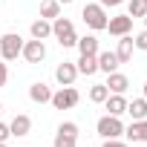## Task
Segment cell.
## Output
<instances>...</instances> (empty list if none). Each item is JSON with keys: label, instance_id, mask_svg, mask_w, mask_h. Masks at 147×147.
<instances>
[{"label": "cell", "instance_id": "10", "mask_svg": "<svg viewBox=\"0 0 147 147\" xmlns=\"http://www.w3.org/2000/svg\"><path fill=\"white\" fill-rule=\"evenodd\" d=\"M29 130H32V118H29V115H23V113H18V115L12 118V124H9V133H12L15 138L29 136Z\"/></svg>", "mask_w": 147, "mask_h": 147}, {"label": "cell", "instance_id": "7", "mask_svg": "<svg viewBox=\"0 0 147 147\" xmlns=\"http://www.w3.org/2000/svg\"><path fill=\"white\" fill-rule=\"evenodd\" d=\"M20 55L26 58V63H40V61L46 58V46H43V40L32 38V40H26V43H23Z\"/></svg>", "mask_w": 147, "mask_h": 147}, {"label": "cell", "instance_id": "18", "mask_svg": "<svg viewBox=\"0 0 147 147\" xmlns=\"http://www.w3.org/2000/svg\"><path fill=\"white\" fill-rule=\"evenodd\" d=\"M75 66H78L81 75H95V72H98V58L95 55H81Z\"/></svg>", "mask_w": 147, "mask_h": 147}, {"label": "cell", "instance_id": "11", "mask_svg": "<svg viewBox=\"0 0 147 147\" xmlns=\"http://www.w3.org/2000/svg\"><path fill=\"white\" fill-rule=\"evenodd\" d=\"M124 136H127V141H147V118L133 121L130 127H124Z\"/></svg>", "mask_w": 147, "mask_h": 147}, {"label": "cell", "instance_id": "32", "mask_svg": "<svg viewBox=\"0 0 147 147\" xmlns=\"http://www.w3.org/2000/svg\"><path fill=\"white\" fill-rule=\"evenodd\" d=\"M0 115H3V104H0Z\"/></svg>", "mask_w": 147, "mask_h": 147}, {"label": "cell", "instance_id": "19", "mask_svg": "<svg viewBox=\"0 0 147 147\" xmlns=\"http://www.w3.org/2000/svg\"><path fill=\"white\" fill-rule=\"evenodd\" d=\"M78 52L81 55H98V38L95 35H87V38H78Z\"/></svg>", "mask_w": 147, "mask_h": 147}, {"label": "cell", "instance_id": "26", "mask_svg": "<svg viewBox=\"0 0 147 147\" xmlns=\"http://www.w3.org/2000/svg\"><path fill=\"white\" fill-rule=\"evenodd\" d=\"M104 147H127V141H118V138H104Z\"/></svg>", "mask_w": 147, "mask_h": 147}, {"label": "cell", "instance_id": "30", "mask_svg": "<svg viewBox=\"0 0 147 147\" xmlns=\"http://www.w3.org/2000/svg\"><path fill=\"white\" fill-rule=\"evenodd\" d=\"M144 26H147V12H144Z\"/></svg>", "mask_w": 147, "mask_h": 147}, {"label": "cell", "instance_id": "9", "mask_svg": "<svg viewBox=\"0 0 147 147\" xmlns=\"http://www.w3.org/2000/svg\"><path fill=\"white\" fill-rule=\"evenodd\" d=\"M55 78H58L61 87H72V84H75V78H78V66L69 63V61H63V63L55 69Z\"/></svg>", "mask_w": 147, "mask_h": 147}, {"label": "cell", "instance_id": "5", "mask_svg": "<svg viewBox=\"0 0 147 147\" xmlns=\"http://www.w3.org/2000/svg\"><path fill=\"white\" fill-rule=\"evenodd\" d=\"M78 101H81V95H78L75 87H61V90L52 92V98H49V104H52L55 110H69V107H75Z\"/></svg>", "mask_w": 147, "mask_h": 147}, {"label": "cell", "instance_id": "20", "mask_svg": "<svg viewBox=\"0 0 147 147\" xmlns=\"http://www.w3.org/2000/svg\"><path fill=\"white\" fill-rule=\"evenodd\" d=\"M52 35V23L46 20V18H40V20H35L32 23V38H38V40H46Z\"/></svg>", "mask_w": 147, "mask_h": 147}, {"label": "cell", "instance_id": "15", "mask_svg": "<svg viewBox=\"0 0 147 147\" xmlns=\"http://www.w3.org/2000/svg\"><path fill=\"white\" fill-rule=\"evenodd\" d=\"M29 98H32L35 104H46V101L52 98V90H49L43 81H38V84H32V87H29Z\"/></svg>", "mask_w": 147, "mask_h": 147}, {"label": "cell", "instance_id": "29", "mask_svg": "<svg viewBox=\"0 0 147 147\" xmlns=\"http://www.w3.org/2000/svg\"><path fill=\"white\" fill-rule=\"evenodd\" d=\"M58 3H72V0H58Z\"/></svg>", "mask_w": 147, "mask_h": 147}, {"label": "cell", "instance_id": "24", "mask_svg": "<svg viewBox=\"0 0 147 147\" xmlns=\"http://www.w3.org/2000/svg\"><path fill=\"white\" fill-rule=\"evenodd\" d=\"M133 43H136V49H141V52H147V29H144V32H138V35L133 38Z\"/></svg>", "mask_w": 147, "mask_h": 147}, {"label": "cell", "instance_id": "13", "mask_svg": "<svg viewBox=\"0 0 147 147\" xmlns=\"http://www.w3.org/2000/svg\"><path fill=\"white\" fill-rule=\"evenodd\" d=\"M127 87H130L127 75H121V72H110V75H107V90H110V92L124 95V92H127Z\"/></svg>", "mask_w": 147, "mask_h": 147}, {"label": "cell", "instance_id": "12", "mask_svg": "<svg viewBox=\"0 0 147 147\" xmlns=\"http://www.w3.org/2000/svg\"><path fill=\"white\" fill-rule=\"evenodd\" d=\"M104 104H107V113H110V115H118V118H121V115L127 113V98H124V95H118V92L107 95V101H104Z\"/></svg>", "mask_w": 147, "mask_h": 147}, {"label": "cell", "instance_id": "4", "mask_svg": "<svg viewBox=\"0 0 147 147\" xmlns=\"http://www.w3.org/2000/svg\"><path fill=\"white\" fill-rule=\"evenodd\" d=\"M23 49V38L15 35V32H6L3 38H0V58L3 61H15Z\"/></svg>", "mask_w": 147, "mask_h": 147}, {"label": "cell", "instance_id": "16", "mask_svg": "<svg viewBox=\"0 0 147 147\" xmlns=\"http://www.w3.org/2000/svg\"><path fill=\"white\" fill-rule=\"evenodd\" d=\"M133 49H136V43H133V38H130V35H121V40H118V49H115V55H118V61H121V63H127V61L133 58Z\"/></svg>", "mask_w": 147, "mask_h": 147}, {"label": "cell", "instance_id": "6", "mask_svg": "<svg viewBox=\"0 0 147 147\" xmlns=\"http://www.w3.org/2000/svg\"><path fill=\"white\" fill-rule=\"evenodd\" d=\"M75 144H78V124L63 121L55 133V147H75Z\"/></svg>", "mask_w": 147, "mask_h": 147}, {"label": "cell", "instance_id": "22", "mask_svg": "<svg viewBox=\"0 0 147 147\" xmlns=\"http://www.w3.org/2000/svg\"><path fill=\"white\" fill-rule=\"evenodd\" d=\"M107 95H110L107 84H95V87L90 90V101H95V104H104V101H107Z\"/></svg>", "mask_w": 147, "mask_h": 147}, {"label": "cell", "instance_id": "34", "mask_svg": "<svg viewBox=\"0 0 147 147\" xmlns=\"http://www.w3.org/2000/svg\"><path fill=\"white\" fill-rule=\"evenodd\" d=\"M144 3H147V0H144Z\"/></svg>", "mask_w": 147, "mask_h": 147}, {"label": "cell", "instance_id": "14", "mask_svg": "<svg viewBox=\"0 0 147 147\" xmlns=\"http://www.w3.org/2000/svg\"><path fill=\"white\" fill-rule=\"evenodd\" d=\"M95 58H98V69H101V72H107V75H110V72H115V69H118V63H121L115 52H98Z\"/></svg>", "mask_w": 147, "mask_h": 147}, {"label": "cell", "instance_id": "23", "mask_svg": "<svg viewBox=\"0 0 147 147\" xmlns=\"http://www.w3.org/2000/svg\"><path fill=\"white\" fill-rule=\"evenodd\" d=\"M144 12H147L144 0H130V3H127V15L130 18H144Z\"/></svg>", "mask_w": 147, "mask_h": 147}, {"label": "cell", "instance_id": "17", "mask_svg": "<svg viewBox=\"0 0 147 147\" xmlns=\"http://www.w3.org/2000/svg\"><path fill=\"white\" fill-rule=\"evenodd\" d=\"M127 113L133 121H141L147 118V98H136V101H127Z\"/></svg>", "mask_w": 147, "mask_h": 147}, {"label": "cell", "instance_id": "25", "mask_svg": "<svg viewBox=\"0 0 147 147\" xmlns=\"http://www.w3.org/2000/svg\"><path fill=\"white\" fill-rule=\"evenodd\" d=\"M6 81H9V66L0 61V87H6Z\"/></svg>", "mask_w": 147, "mask_h": 147}, {"label": "cell", "instance_id": "27", "mask_svg": "<svg viewBox=\"0 0 147 147\" xmlns=\"http://www.w3.org/2000/svg\"><path fill=\"white\" fill-rule=\"evenodd\" d=\"M12 133H9V124H3V121H0V141H6Z\"/></svg>", "mask_w": 147, "mask_h": 147}, {"label": "cell", "instance_id": "33", "mask_svg": "<svg viewBox=\"0 0 147 147\" xmlns=\"http://www.w3.org/2000/svg\"><path fill=\"white\" fill-rule=\"evenodd\" d=\"M0 147H6V141H0Z\"/></svg>", "mask_w": 147, "mask_h": 147}, {"label": "cell", "instance_id": "3", "mask_svg": "<svg viewBox=\"0 0 147 147\" xmlns=\"http://www.w3.org/2000/svg\"><path fill=\"white\" fill-rule=\"evenodd\" d=\"M95 130H98L101 138H118V136H124V124H121V118H118V115H110V113H107L104 118H98Z\"/></svg>", "mask_w": 147, "mask_h": 147}, {"label": "cell", "instance_id": "31", "mask_svg": "<svg viewBox=\"0 0 147 147\" xmlns=\"http://www.w3.org/2000/svg\"><path fill=\"white\" fill-rule=\"evenodd\" d=\"M144 98H147V84H144Z\"/></svg>", "mask_w": 147, "mask_h": 147}, {"label": "cell", "instance_id": "1", "mask_svg": "<svg viewBox=\"0 0 147 147\" xmlns=\"http://www.w3.org/2000/svg\"><path fill=\"white\" fill-rule=\"evenodd\" d=\"M52 35L58 38L61 46H75L78 43V35H75V26H72L69 18H55L52 20Z\"/></svg>", "mask_w": 147, "mask_h": 147}, {"label": "cell", "instance_id": "2", "mask_svg": "<svg viewBox=\"0 0 147 147\" xmlns=\"http://www.w3.org/2000/svg\"><path fill=\"white\" fill-rule=\"evenodd\" d=\"M81 18H84V23L90 26V29H95V32H101V29H107V9L101 6V3H87L84 6V12H81Z\"/></svg>", "mask_w": 147, "mask_h": 147}, {"label": "cell", "instance_id": "21", "mask_svg": "<svg viewBox=\"0 0 147 147\" xmlns=\"http://www.w3.org/2000/svg\"><path fill=\"white\" fill-rule=\"evenodd\" d=\"M40 18H61V3L58 0H43L40 3Z\"/></svg>", "mask_w": 147, "mask_h": 147}, {"label": "cell", "instance_id": "28", "mask_svg": "<svg viewBox=\"0 0 147 147\" xmlns=\"http://www.w3.org/2000/svg\"><path fill=\"white\" fill-rule=\"evenodd\" d=\"M98 3H101V6L107 9V6H121V3H124V0H98Z\"/></svg>", "mask_w": 147, "mask_h": 147}, {"label": "cell", "instance_id": "8", "mask_svg": "<svg viewBox=\"0 0 147 147\" xmlns=\"http://www.w3.org/2000/svg\"><path fill=\"white\" fill-rule=\"evenodd\" d=\"M107 29H110V35H115V38L130 35V29H133V18H130V15H115V18L107 20Z\"/></svg>", "mask_w": 147, "mask_h": 147}]
</instances>
